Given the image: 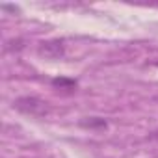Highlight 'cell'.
<instances>
[{
  "mask_svg": "<svg viewBox=\"0 0 158 158\" xmlns=\"http://www.w3.org/2000/svg\"><path fill=\"white\" fill-rule=\"evenodd\" d=\"M13 106L19 112L32 115V117H45L48 114V102H45L39 97H19L13 102Z\"/></svg>",
  "mask_w": 158,
  "mask_h": 158,
  "instance_id": "1",
  "label": "cell"
},
{
  "mask_svg": "<svg viewBox=\"0 0 158 158\" xmlns=\"http://www.w3.org/2000/svg\"><path fill=\"white\" fill-rule=\"evenodd\" d=\"M39 54L48 60H60L65 54V45L61 39H48L39 45Z\"/></svg>",
  "mask_w": 158,
  "mask_h": 158,
  "instance_id": "2",
  "label": "cell"
},
{
  "mask_svg": "<svg viewBox=\"0 0 158 158\" xmlns=\"http://www.w3.org/2000/svg\"><path fill=\"white\" fill-rule=\"evenodd\" d=\"M52 86L54 88H60V89H74L76 88V80H71V78H54L52 80Z\"/></svg>",
  "mask_w": 158,
  "mask_h": 158,
  "instance_id": "3",
  "label": "cell"
},
{
  "mask_svg": "<svg viewBox=\"0 0 158 158\" xmlns=\"http://www.w3.org/2000/svg\"><path fill=\"white\" fill-rule=\"evenodd\" d=\"M86 128H106V119L102 117H86V121L80 123Z\"/></svg>",
  "mask_w": 158,
  "mask_h": 158,
  "instance_id": "4",
  "label": "cell"
}]
</instances>
